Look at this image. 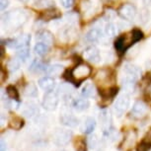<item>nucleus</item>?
<instances>
[{
	"label": "nucleus",
	"instance_id": "28",
	"mask_svg": "<svg viewBox=\"0 0 151 151\" xmlns=\"http://www.w3.org/2000/svg\"><path fill=\"white\" fill-rule=\"evenodd\" d=\"M82 95L84 97H92L95 95V88H94L92 83H87L82 89Z\"/></svg>",
	"mask_w": 151,
	"mask_h": 151
},
{
	"label": "nucleus",
	"instance_id": "26",
	"mask_svg": "<svg viewBox=\"0 0 151 151\" xmlns=\"http://www.w3.org/2000/svg\"><path fill=\"white\" fill-rule=\"evenodd\" d=\"M47 65L44 64L41 61H34L33 64L31 65V70L34 71V72L38 73V72H44V71H45L47 72Z\"/></svg>",
	"mask_w": 151,
	"mask_h": 151
},
{
	"label": "nucleus",
	"instance_id": "7",
	"mask_svg": "<svg viewBox=\"0 0 151 151\" xmlns=\"http://www.w3.org/2000/svg\"><path fill=\"white\" fill-rule=\"evenodd\" d=\"M118 12L119 15L125 21H133L136 17V14H137L135 6L130 3L122 5Z\"/></svg>",
	"mask_w": 151,
	"mask_h": 151
},
{
	"label": "nucleus",
	"instance_id": "20",
	"mask_svg": "<svg viewBox=\"0 0 151 151\" xmlns=\"http://www.w3.org/2000/svg\"><path fill=\"white\" fill-rule=\"evenodd\" d=\"M48 50H50V45L42 42H37L35 47H34V52H35L36 55H38L40 56L45 55L48 52Z\"/></svg>",
	"mask_w": 151,
	"mask_h": 151
},
{
	"label": "nucleus",
	"instance_id": "13",
	"mask_svg": "<svg viewBox=\"0 0 151 151\" xmlns=\"http://www.w3.org/2000/svg\"><path fill=\"white\" fill-rule=\"evenodd\" d=\"M39 85L45 92H52L55 87V80L50 76H45L39 80Z\"/></svg>",
	"mask_w": 151,
	"mask_h": 151
},
{
	"label": "nucleus",
	"instance_id": "38",
	"mask_svg": "<svg viewBox=\"0 0 151 151\" xmlns=\"http://www.w3.org/2000/svg\"><path fill=\"white\" fill-rule=\"evenodd\" d=\"M10 3V0H0V8H1V10H4L6 9L8 7V5Z\"/></svg>",
	"mask_w": 151,
	"mask_h": 151
},
{
	"label": "nucleus",
	"instance_id": "40",
	"mask_svg": "<svg viewBox=\"0 0 151 151\" xmlns=\"http://www.w3.org/2000/svg\"><path fill=\"white\" fill-rule=\"evenodd\" d=\"M143 3L147 6H151V0H143Z\"/></svg>",
	"mask_w": 151,
	"mask_h": 151
},
{
	"label": "nucleus",
	"instance_id": "31",
	"mask_svg": "<svg viewBox=\"0 0 151 151\" xmlns=\"http://www.w3.org/2000/svg\"><path fill=\"white\" fill-rule=\"evenodd\" d=\"M62 71V66L59 64H53V65H50L47 67V73L50 74V75H59Z\"/></svg>",
	"mask_w": 151,
	"mask_h": 151
},
{
	"label": "nucleus",
	"instance_id": "3",
	"mask_svg": "<svg viewBox=\"0 0 151 151\" xmlns=\"http://www.w3.org/2000/svg\"><path fill=\"white\" fill-rule=\"evenodd\" d=\"M91 74V68L85 63H79L78 65H76L75 67L72 68L70 71L67 72L66 78L68 79V81H70L71 83L75 84V85H80L85 79H87Z\"/></svg>",
	"mask_w": 151,
	"mask_h": 151
},
{
	"label": "nucleus",
	"instance_id": "22",
	"mask_svg": "<svg viewBox=\"0 0 151 151\" xmlns=\"http://www.w3.org/2000/svg\"><path fill=\"white\" fill-rule=\"evenodd\" d=\"M24 94L27 97H37L38 96V88L33 82L28 83L24 88Z\"/></svg>",
	"mask_w": 151,
	"mask_h": 151
},
{
	"label": "nucleus",
	"instance_id": "2",
	"mask_svg": "<svg viewBox=\"0 0 151 151\" xmlns=\"http://www.w3.org/2000/svg\"><path fill=\"white\" fill-rule=\"evenodd\" d=\"M143 38V34L139 30H133L130 33L124 35L118 38L116 41V48L119 52H124L127 48H129L130 45L134 42H137L138 41Z\"/></svg>",
	"mask_w": 151,
	"mask_h": 151
},
{
	"label": "nucleus",
	"instance_id": "29",
	"mask_svg": "<svg viewBox=\"0 0 151 151\" xmlns=\"http://www.w3.org/2000/svg\"><path fill=\"white\" fill-rule=\"evenodd\" d=\"M6 93L7 96L9 97L11 100H14V101H19V92L17 91V89L14 86H8L6 88Z\"/></svg>",
	"mask_w": 151,
	"mask_h": 151
},
{
	"label": "nucleus",
	"instance_id": "34",
	"mask_svg": "<svg viewBox=\"0 0 151 151\" xmlns=\"http://www.w3.org/2000/svg\"><path fill=\"white\" fill-rule=\"evenodd\" d=\"M98 143H99V139H98V137H97V135L93 134V135L89 136V138H88V140H87V144L91 149L96 148Z\"/></svg>",
	"mask_w": 151,
	"mask_h": 151
},
{
	"label": "nucleus",
	"instance_id": "17",
	"mask_svg": "<svg viewBox=\"0 0 151 151\" xmlns=\"http://www.w3.org/2000/svg\"><path fill=\"white\" fill-rule=\"evenodd\" d=\"M102 31L99 28H92L86 35V40L89 42H95L102 38Z\"/></svg>",
	"mask_w": 151,
	"mask_h": 151
},
{
	"label": "nucleus",
	"instance_id": "24",
	"mask_svg": "<svg viewBox=\"0 0 151 151\" xmlns=\"http://www.w3.org/2000/svg\"><path fill=\"white\" fill-rule=\"evenodd\" d=\"M30 55V47L26 45V47H22L18 48V52H17V56L21 61H26Z\"/></svg>",
	"mask_w": 151,
	"mask_h": 151
},
{
	"label": "nucleus",
	"instance_id": "36",
	"mask_svg": "<svg viewBox=\"0 0 151 151\" xmlns=\"http://www.w3.org/2000/svg\"><path fill=\"white\" fill-rule=\"evenodd\" d=\"M139 21H140L141 23H143V24H145L148 20H149V11L146 10V9H143L140 12V16H139Z\"/></svg>",
	"mask_w": 151,
	"mask_h": 151
},
{
	"label": "nucleus",
	"instance_id": "21",
	"mask_svg": "<svg viewBox=\"0 0 151 151\" xmlns=\"http://www.w3.org/2000/svg\"><path fill=\"white\" fill-rule=\"evenodd\" d=\"M58 94L59 97H62L63 99H67V98H69L71 96V94H72V88H71L69 85L62 84L58 88Z\"/></svg>",
	"mask_w": 151,
	"mask_h": 151
},
{
	"label": "nucleus",
	"instance_id": "14",
	"mask_svg": "<svg viewBox=\"0 0 151 151\" xmlns=\"http://www.w3.org/2000/svg\"><path fill=\"white\" fill-rule=\"evenodd\" d=\"M37 39L40 40V42H45L48 45H52L55 42V38L52 32L48 30H41L37 33Z\"/></svg>",
	"mask_w": 151,
	"mask_h": 151
},
{
	"label": "nucleus",
	"instance_id": "33",
	"mask_svg": "<svg viewBox=\"0 0 151 151\" xmlns=\"http://www.w3.org/2000/svg\"><path fill=\"white\" fill-rule=\"evenodd\" d=\"M136 140V133L135 132H127V136L124 138V143L127 145V146H132V145L134 143Z\"/></svg>",
	"mask_w": 151,
	"mask_h": 151
},
{
	"label": "nucleus",
	"instance_id": "39",
	"mask_svg": "<svg viewBox=\"0 0 151 151\" xmlns=\"http://www.w3.org/2000/svg\"><path fill=\"white\" fill-rule=\"evenodd\" d=\"M1 151H6L7 150V145L6 143H5V141L3 140V139H1Z\"/></svg>",
	"mask_w": 151,
	"mask_h": 151
},
{
	"label": "nucleus",
	"instance_id": "27",
	"mask_svg": "<svg viewBox=\"0 0 151 151\" xmlns=\"http://www.w3.org/2000/svg\"><path fill=\"white\" fill-rule=\"evenodd\" d=\"M105 34L108 37H115L116 34H118V27H116V24L114 23H108L105 27Z\"/></svg>",
	"mask_w": 151,
	"mask_h": 151
},
{
	"label": "nucleus",
	"instance_id": "4",
	"mask_svg": "<svg viewBox=\"0 0 151 151\" xmlns=\"http://www.w3.org/2000/svg\"><path fill=\"white\" fill-rule=\"evenodd\" d=\"M141 74V70L137 66L132 64H127L122 69V83L124 86L129 87L135 84Z\"/></svg>",
	"mask_w": 151,
	"mask_h": 151
},
{
	"label": "nucleus",
	"instance_id": "32",
	"mask_svg": "<svg viewBox=\"0 0 151 151\" xmlns=\"http://www.w3.org/2000/svg\"><path fill=\"white\" fill-rule=\"evenodd\" d=\"M62 39H66V41H70V38L73 37V38H76V33H75V30L73 28H66L62 31ZM60 36V37H61Z\"/></svg>",
	"mask_w": 151,
	"mask_h": 151
},
{
	"label": "nucleus",
	"instance_id": "9",
	"mask_svg": "<svg viewBox=\"0 0 151 151\" xmlns=\"http://www.w3.org/2000/svg\"><path fill=\"white\" fill-rule=\"evenodd\" d=\"M83 58L86 59L87 61L91 62V63H98L101 60V55H100V52L98 47L95 45H90L83 52Z\"/></svg>",
	"mask_w": 151,
	"mask_h": 151
},
{
	"label": "nucleus",
	"instance_id": "11",
	"mask_svg": "<svg viewBox=\"0 0 151 151\" xmlns=\"http://www.w3.org/2000/svg\"><path fill=\"white\" fill-rule=\"evenodd\" d=\"M31 42V36L30 35H23L19 38H16L14 40H11L9 41V45L10 47H15V48H20L22 47H26V45H29Z\"/></svg>",
	"mask_w": 151,
	"mask_h": 151
},
{
	"label": "nucleus",
	"instance_id": "15",
	"mask_svg": "<svg viewBox=\"0 0 151 151\" xmlns=\"http://www.w3.org/2000/svg\"><path fill=\"white\" fill-rule=\"evenodd\" d=\"M72 107H73V109L75 111H77V112H83V111H86L89 109L90 103L87 99L77 98V99H74L72 101Z\"/></svg>",
	"mask_w": 151,
	"mask_h": 151
},
{
	"label": "nucleus",
	"instance_id": "30",
	"mask_svg": "<svg viewBox=\"0 0 151 151\" xmlns=\"http://www.w3.org/2000/svg\"><path fill=\"white\" fill-rule=\"evenodd\" d=\"M151 148V139L144 138L136 147V151H149Z\"/></svg>",
	"mask_w": 151,
	"mask_h": 151
},
{
	"label": "nucleus",
	"instance_id": "8",
	"mask_svg": "<svg viewBox=\"0 0 151 151\" xmlns=\"http://www.w3.org/2000/svg\"><path fill=\"white\" fill-rule=\"evenodd\" d=\"M130 103V98L127 94H122L116 99V103H115V112L118 116H122L124 115V113L127 111V109L129 108Z\"/></svg>",
	"mask_w": 151,
	"mask_h": 151
},
{
	"label": "nucleus",
	"instance_id": "10",
	"mask_svg": "<svg viewBox=\"0 0 151 151\" xmlns=\"http://www.w3.org/2000/svg\"><path fill=\"white\" fill-rule=\"evenodd\" d=\"M147 113V105L144 103L143 101H136L134 105H133L132 109V116L135 119H140L142 116H144Z\"/></svg>",
	"mask_w": 151,
	"mask_h": 151
},
{
	"label": "nucleus",
	"instance_id": "12",
	"mask_svg": "<svg viewBox=\"0 0 151 151\" xmlns=\"http://www.w3.org/2000/svg\"><path fill=\"white\" fill-rule=\"evenodd\" d=\"M60 122L62 124L66 125L68 127H77L78 124V119L76 118L75 116H73L72 114H69V113H63L61 114L60 118Z\"/></svg>",
	"mask_w": 151,
	"mask_h": 151
},
{
	"label": "nucleus",
	"instance_id": "41",
	"mask_svg": "<svg viewBox=\"0 0 151 151\" xmlns=\"http://www.w3.org/2000/svg\"><path fill=\"white\" fill-rule=\"evenodd\" d=\"M20 1H22V2H28V0H20Z\"/></svg>",
	"mask_w": 151,
	"mask_h": 151
},
{
	"label": "nucleus",
	"instance_id": "19",
	"mask_svg": "<svg viewBox=\"0 0 151 151\" xmlns=\"http://www.w3.org/2000/svg\"><path fill=\"white\" fill-rule=\"evenodd\" d=\"M95 127H96L95 119L93 118H87L86 121L84 122L83 125L81 127V130L86 133V134H89V133L93 132V130L95 129Z\"/></svg>",
	"mask_w": 151,
	"mask_h": 151
},
{
	"label": "nucleus",
	"instance_id": "37",
	"mask_svg": "<svg viewBox=\"0 0 151 151\" xmlns=\"http://www.w3.org/2000/svg\"><path fill=\"white\" fill-rule=\"evenodd\" d=\"M59 2H60V4L64 8H66V9L72 7L74 4V0H59Z\"/></svg>",
	"mask_w": 151,
	"mask_h": 151
},
{
	"label": "nucleus",
	"instance_id": "23",
	"mask_svg": "<svg viewBox=\"0 0 151 151\" xmlns=\"http://www.w3.org/2000/svg\"><path fill=\"white\" fill-rule=\"evenodd\" d=\"M24 127V119L20 116H12L10 119V127L13 129L19 130Z\"/></svg>",
	"mask_w": 151,
	"mask_h": 151
},
{
	"label": "nucleus",
	"instance_id": "1",
	"mask_svg": "<svg viewBox=\"0 0 151 151\" xmlns=\"http://www.w3.org/2000/svg\"><path fill=\"white\" fill-rule=\"evenodd\" d=\"M27 18L28 16L24 10L15 9L4 14L2 17V22L5 24V26L11 29H17L27 21Z\"/></svg>",
	"mask_w": 151,
	"mask_h": 151
},
{
	"label": "nucleus",
	"instance_id": "25",
	"mask_svg": "<svg viewBox=\"0 0 151 151\" xmlns=\"http://www.w3.org/2000/svg\"><path fill=\"white\" fill-rule=\"evenodd\" d=\"M35 6L44 9H50L55 7V0H36Z\"/></svg>",
	"mask_w": 151,
	"mask_h": 151
},
{
	"label": "nucleus",
	"instance_id": "6",
	"mask_svg": "<svg viewBox=\"0 0 151 151\" xmlns=\"http://www.w3.org/2000/svg\"><path fill=\"white\" fill-rule=\"evenodd\" d=\"M59 102V96L58 92H47L42 100V107L47 111H53L56 109Z\"/></svg>",
	"mask_w": 151,
	"mask_h": 151
},
{
	"label": "nucleus",
	"instance_id": "35",
	"mask_svg": "<svg viewBox=\"0 0 151 151\" xmlns=\"http://www.w3.org/2000/svg\"><path fill=\"white\" fill-rule=\"evenodd\" d=\"M20 67V61L17 58H12L10 59L9 62H8V68L11 71H16L18 70Z\"/></svg>",
	"mask_w": 151,
	"mask_h": 151
},
{
	"label": "nucleus",
	"instance_id": "18",
	"mask_svg": "<svg viewBox=\"0 0 151 151\" xmlns=\"http://www.w3.org/2000/svg\"><path fill=\"white\" fill-rule=\"evenodd\" d=\"M38 112H39L38 107L33 102H28V103H26L24 106V109H23V114L26 116H28V118H32Z\"/></svg>",
	"mask_w": 151,
	"mask_h": 151
},
{
	"label": "nucleus",
	"instance_id": "5",
	"mask_svg": "<svg viewBox=\"0 0 151 151\" xmlns=\"http://www.w3.org/2000/svg\"><path fill=\"white\" fill-rule=\"evenodd\" d=\"M71 137H72V132L70 130L58 129L53 132L52 140L58 146H64L70 141Z\"/></svg>",
	"mask_w": 151,
	"mask_h": 151
},
{
	"label": "nucleus",
	"instance_id": "16",
	"mask_svg": "<svg viewBox=\"0 0 151 151\" xmlns=\"http://www.w3.org/2000/svg\"><path fill=\"white\" fill-rule=\"evenodd\" d=\"M61 16L60 12L58 9H55V8H50V9L45 10L44 13L42 14L41 18L44 20V21H50V20L53 19H58Z\"/></svg>",
	"mask_w": 151,
	"mask_h": 151
}]
</instances>
